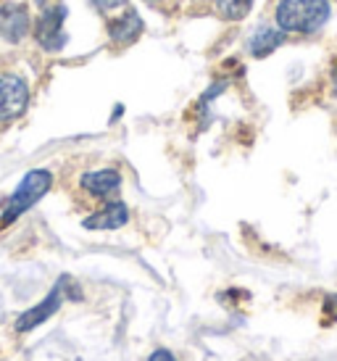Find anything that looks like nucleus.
<instances>
[{"label":"nucleus","mask_w":337,"mask_h":361,"mask_svg":"<svg viewBox=\"0 0 337 361\" xmlns=\"http://www.w3.org/2000/svg\"><path fill=\"white\" fill-rule=\"evenodd\" d=\"M30 103V87L21 77L3 74L0 77V121L16 119Z\"/></svg>","instance_id":"obj_4"},{"label":"nucleus","mask_w":337,"mask_h":361,"mask_svg":"<svg viewBox=\"0 0 337 361\" xmlns=\"http://www.w3.org/2000/svg\"><path fill=\"white\" fill-rule=\"evenodd\" d=\"M216 8L219 13L229 21H240L245 19L253 8V0H216Z\"/></svg>","instance_id":"obj_11"},{"label":"nucleus","mask_w":337,"mask_h":361,"mask_svg":"<svg viewBox=\"0 0 337 361\" xmlns=\"http://www.w3.org/2000/svg\"><path fill=\"white\" fill-rule=\"evenodd\" d=\"M329 19V0H279L277 27L282 32L311 35Z\"/></svg>","instance_id":"obj_1"},{"label":"nucleus","mask_w":337,"mask_h":361,"mask_svg":"<svg viewBox=\"0 0 337 361\" xmlns=\"http://www.w3.org/2000/svg\"><path fill=\"white\" fill-rule=\"evenodd\" d=\"M82 188L95 195V198H111L116 195L121 188V174L116 169H98V171H87L82 177Z\"/></svg>","instance_id":"obj_7"},{"label":"nucleus","mask_w":337,"mask_h":361,"mask_svg":"<svg viewBox=\"0 0 337 361\" xmlns=\"http://www.w3.org/2000/svg\"><path fill=\"white\" fill-rule=\"evenodd\" d=\"M69 277H63L59 280V285L50 290V295L45 301H40L37 306H32L30 311H24L19 319H16V330L19 332H27V330H35V327H40L42 322H48L56 311L61 309V303L66 301V290H69Z\"/></svg>","instance_id":"obj_3"},{"label":"nucleus","mask_w":337,"mask_h":361,"mask_svg":"<svg viewBox=\"0 0 337 361\" xmlns=\"http://www.w3.org/2000/svg\"><path fill=\"white\" fill-rule=\"evenodd\" d=\"M285 42V32L282 30H271V27H261V30L250 37V53L256 59H266L269 53H274Z\"/></svg>","instance_id":"obj_10"},{"label":"nucleus","mask_w":337,"mask_h":361,"mask_svg":"<svg viewBox=\"0 0 337 361\" xmlns=\"http://www.w3.org/2000/svg\"><path fill=\"white\" fill-rule=\"evenodd\" d=\"M92 3H95L100 11H111V8H119V6H124L127 0H92Z\"/></svg>","instance_id":"obj_12"},{"label":"nucleus","mask_w":337,"mask_h":361,"mask_svg":"<svg viewBox=\"0 0 337 361\" xmlns=\"http://www.w3.org/2000/svg\"><path fill=\"white\" fill-rule=\"evenodd\" d=\"M148 361H177V359H174V356H171V353H168L166 348H156V351L150 353Z\"/></svg>","instance_id":"obj_13"},{"label":"nucleus","mask_w":337,"mask_h":361,"mask_svg":"<svg viewBox=\"0 0 337 361\" xmlns=\"http://www.w3.org/2000/svg\"><path fill=\"white\" fill-rule=\"evenodd\" d=\"M140 32H142V19H140L137 11L129 8L127 13H121V16H116V19L109 24V35L114 42H119V45H124V42H132L140 37Z\"/></svg>","instance_id":"obj_9"},{"label":"nucleus","mask_w":337,"mask_h":361,"mask_svg":"<svg viewBox=\"0 0 337 361\" xmlns=\"http://www.w3.org/2000/svg\"><path fill=\"white\" fill-rule=\"evenodd\" d=\"M63 19H66V8L63 6H53V8L42 11L40 21H37V42L48 51H59L66 42L63 35Z\"/></svg>","instance_id":"obj_5"},{"label":"nucleus","mask_w":337,"mask_h":361,"mask_svg":"<svg viewBox=\"0 0 337 361\" xmlns=\"http://www.w3.org/2000/svg\"><path fill=\"white\" fill-rule=\"evenodd\" d=\"M50 185H53V174H50L48 169L27 171L24 180L16 185V190L11 192L8 203H6V211H3V216H0V224H3V227H6V224H13L24 211H30L32 206L50 190Z\"/></svg>","instance_id":"obj_2"},{"label":"nucleus","mask_w":337,"mask_h":361,"mask_svg":"<svg viewBox=\"0 0 337 361\" xmlns=\"http://www.w3.org/2000/svg\"><path fill=\"white\" fill-rule=\"evenodd\" d=\"M127 221H129V209L124 203L114 201V203H109L106 209H100V211H95L92 216H87V219H85V227H87V230H119Z\"/></svg>","instance_id":"obj_8"},{"label":"nucleus","mask_w":337,"mask_h":361,"mask_svg":"<svg viewBox=\"0 0 337 361\" xmlns=\"http://www.w3.org/2000/svg\"><path fill=\"white\" fill-rule=\"evenodd\" d=\"M332 80H335V90H337V63H335V69H332Z\"/></svg>","instance_id":"obj_15"},{"label":"nucleus","mask_w":337,"mask_h":361,"mask_svg":"<svg viewBox=\"0 0 337 361\" xmlns=\"http://www.w3.org/2000/svg\"><path fill=\"white\" fill-rule=\"evenodd\" d=\"M324 311L329 314V319H337V295H332V298L324 301Z\"/></svg>","instance_id":"obj_14"},{"label":"nucleus","mask_w":337,"mask_h":361,"mask_svg":"<svg viewBox=\"0 0 337 361\" xmlns=\"http://www.w3.org/2000/svg\"><path fill=\"white\" fill-rule=\"evenodd\" d=\"M32 27L30 11L21 3H6L0 8V37H6L11 42H19L27 37V32Z\"/></svg>","instance_id":"obj_6"}]
</instances>
